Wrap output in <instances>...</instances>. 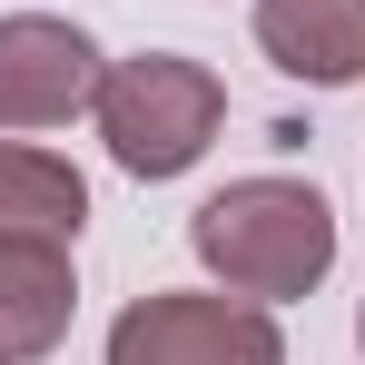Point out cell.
Listing matches in <instances>:
<instances>
[{
	"label": "cell",
	"mask_w": 365,
	"mask_h": 365,
	"mask_svg": "<svg viewBox=\"0 0 365 365\" xmlns=\"http://www.w3.org/2000/svg\"><path fill=\"white\" fill-rule=\"evenodd\" d=\"M187 247H197V267L227 297L287 306V297H316L336 277V207L306 178H277V168L267 178H227L217 197H197Z\"/></svg>",
	"instance_id": "1"
},
{
	"label": "cell",
	"mask_w": 365,
	"mask_h": 365,
	"mask_svg": "<svg viewBox=\"0 0 365 365\" xmlns=\"http://www.w3.org/2000/svg\"><path fill=\"white\" fill-rule=\"evenodd\" d=\"M99 138H109V158H119L128 178H187L207 148H217V128H227V79L207 60H187V50H128L109 60L99 79Z\"/></svg>",
	"instance_id": "2"
},
{
	"label": "cell",
	"mask_w": 365,
	"mask_h": 365,
	"mask_svg": "<svg viewBox=\"0 0 365 365\" xmlns=\"http://www.w3.org/2000/svg\"><path fill=\"white\" fill-rule=\"evenodd\" d=\"M109 365H287L277 306L227 287H158L128 297L109 326Z\"/></svg>",
	"instance_id": "3"
},
{
	"label": "cell",
	"mask_w": 365,
	"mask_h": 365,
	"mask_svg": "<svg viewBox=\"0 0 365 365\" xmlns=\"http://www.w3.org/2000/svg\"><path fill=\"white\" fill-rule=\"evenodd\" d=\"M109 50L60 10H0V128H69L99 109Z\"/></svg>",
	"instance_id": "4"
},
{
	"label": "cell",
	"mask_w": 365,
	"mask_h": 365,
	"mask_svg": "<svg viewBox=\"0 0 365 365\" xmlns=\"http://www.w3.org/2000/svg\"><path fill=\"white\" fill-rule=\"evenodd\" d=\"M247 30L306 89H356L365 79V0H257Z\"/></svg>",
	"instance_id": "5"
},
{
	"label": "cell",
	"mask_w": 365,
	"mask_h": 365,
	"mask_svg": "<svg viewBox=\"0 0 365 365\" xmlns=\"http://www.w3.org/2000/svg\"><path fill=\"white\" fill-rule=\"evenodd\" d=\"M79 316V267L50 237H0V356L40 365Z\"/></svg>",
	"instance_id": "6"
},
{
	"label": "cell",
	"mask_w": 365,
	"mask_h": 365,
	"mask_svg": "<svg viewBox=\"0 0 365 365\" xmlns=\"http://www.w3.org/2000/svg\"><path fill=\"white\" fill-rule=\"evenodd\" d=\"M79 227H89V178L69 168L60 148L0 138V237H50V247H79Z\"/></svg>",
	"instance_id": "7"
},
{
	"label": "cell",
	"mask_w": 365,
	"mask_h": 365,
	"mask_svg": "<svg viewBox=\"0 0 365 365\" xmlns=\"http://www.w3.org/2000/svg\"><path fill=\"white\" fill-rule=\"evenodd\" d=\"M356 346H365V306H356Z\"/></svg>",
	"instance_id": "8"
},
{
	"label": "cell",
	"mask_w": 365,
	"mask_h": 365,
	"mask_svg": "<svg viewBox=\"0 0 365 365\" xmlns=\"http://www.w3.org/2000/svg\"><path fill=\"white\" fill-rule=\"evenodd\" d=\"M0 365H10V356H0Z\"/></svg>",
	"instance_id": "9"
}]
</instances>
